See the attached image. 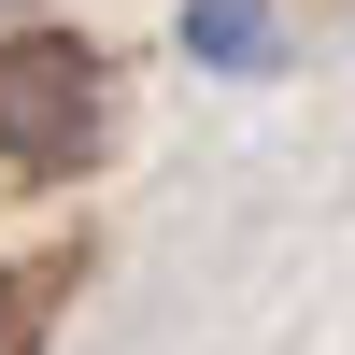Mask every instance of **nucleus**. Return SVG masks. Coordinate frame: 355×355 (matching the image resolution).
Segmentation results:
<instances>
[{
	"label": "nucleus",
	"instance_id": "f257e3e1",
	"mask_svg": "<svg viewBox=\"0 0 355 355\" xmlns=\"http://www.w3.org/2000/svg\"><path fill=\"white\" fill-rule=\"evenodd\" d=\"M85 157H100V43H71V28H15V43H0V171L71 185Z\"/></svg>",
	"mask_w": 355,
	"mask_h": 355
},
{
	"label": "nucleus",
	"instance_id": "f03ea898",
	"mask_svg": "<svg viewBox=\"0 0 355 355\" xmlns=\"http://www.w3.org/2000/svg\"><path fill=\"white\" fill-rule=\"evenodd\" d=\"M171 43H185L199 57V71H284V15H270V0H185V15H171Z\"/></svg>",
	"mask_w": 355,
	"mask_h": 355
},
{
	"label": "nucleus",
	"instance_id": "7ed1b4c3",
	"mask_svg": "<svg viewBox=\"0 0 355 355\" xmlns=\"http://www.w3.org/2000/svg\"><path fill=\"white\" fill-rule=\"evenodd\" d=\"M0 355H15V313H0Z\"/></svg>",
	"mask_w": 355,
	"mask_h": 355
}]
</instances>
